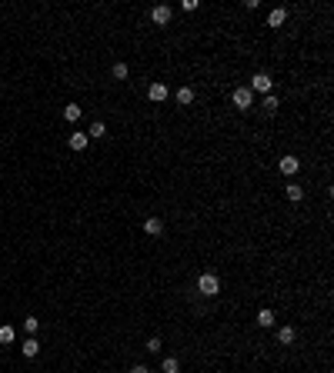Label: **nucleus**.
<instances>
[{
	"instance_id": "2eb2a0df",
	"label": "nucleus",
	"mask_w": 334,
	"mask_h": 373,
	"mask_svg": "<svg viewBox=\"0 0 334 373\" xmlns=\"http://www.w3.org/2000/svg\"><path fill=\"white\" fill-rule=\"evenodd\" d=\"M294 337H298V330H294V327H281L278 330V340L281 343H294Z\"/></svg>"
},
{
	"instance_id": "6ab92c4d",
	"label": "nucleus",
	"mask_w": 334,
	"mask_h": 373,
	"mask_svg": "<svg viewBox=\"0 0 334 373\" xmlns=\"http://www.w3.org/2000/svg\"><path fill=\"white\" fill-rule=\"evenodd\" d=\"M264 110H267V113H274V110H278V97H274V93H267V97H264Z\"/></svg>"
},
{
	"instance_id": "f3484780",
	"label": "nucleus",
	"mask_w": 334,
	"mask_h": 373,
	"mask_svg": "<svg viewBox=\"0 0 334 373\" xmlns=\"http://www.w3.org/2000/svg\"><path fill=\"white\" fill-rule=\"evenodd\" d=\"M13 340H17L13 327H10V323H3V327H0V343H13Z\"/></svg>"
},
{
	"instance_id": "aec40b11",
	"label": "nucleus",
	"mask_w": 334,
	"mask_h": 373,
	"mask_svg": "<svg viewBox=\"0 0 334 373\" xmlns=\"http://www.w3.org/2000/svg\"><path fill=\"white\" fill-rule=\"evenodd\" d=\"M37 327H40V320H37V317H27V320H23V330H27V333H37Z\"/></svg>"
},
{
	"instance_id": "f03ea898",
	"label": "nucleus",
	"mask_w": 334,
	"mask_h": 373,
	"mask_svg": "<svg viewBox=\"0 0 334 373\" xmlns=\"http://www.w3.org/2000/svg\"><path fill=\"white\" fill-rule=\"evenodd\" d=\"M231 103L237 110H251V103H254V93L247 87H234V93H231Z\"/></svg>"
},
{
	"instance_id": "a211bd4d",
	"label": "nucleus",
	"mask_w": 334,
	"mask_h": 373,
	"mask_svg": "<svg viewBox=\"0 0 334 373\" xmlns=\"http://www.w3.org/2000/svg\"><path fill=\"white\" fill-rule=\"evenodd\" d=\"M301 197H304V190H301L298 184H288V200H291V203H298Z\"/></svg>"
},
{
	"instance_id": "9b49d317",
	"label": "nucleus",
	"mask_w": 334,
	"mask_h": 373,
	"mask_svg": "<svg viewBox=\"0 0 334 373\" xmlns=\"http://www.w3.org/2000/svg\"><path fill=\"white\" fill-rule=\"evenodd\" d=\"M174 97H177L180 107H187V103H194V90H190V87H177V90H174Z\"/></svg>"
},
{
	"instance_id": "1a4fd4ad",
	"label": "nucleus",
	"mask_w": 334,
	"mask_h": 373,
	"mask_svg": "<svg viewBox=\"0 0 334 373\" xmlns=\"http://www.w3.org/2000/svg\"><path fill=\"white\" fill-rule=\"evenodd\" d=\"M87 140H90L87 133H70V140H67V143H70V150H74V154H80V150H87Z\"/></svg>"
},
{
	"instance_id": "20e7f679",
	"label": "nucleus",
	"mask_w": 334,
	"mask_h": 373,
	"mask_svg": "<svg viewBox=\"0 0 334 373\" xmlns=\"http://www.w3.org/2000/svg\"><path fill=\"white\" fill-rule=\"evenodd\" d=\"M170 17H174V10H170L167 3H157V7H151V20H154L157 27H167V23H170Z\"/></svg>"
},
{
	"instance_id": "4468645a",
	"label": "nucleus",
	"mask_w": 334,
	"mask_h": 373,
	"mask_svg": "<svg viewBox=\"0 0 334 373\" xmlns=\"http://www.w3.org/2000/svg\"><path fill=\"white\" fill-rule=\"evenodd\" d=\"M80 113H84V110H80L77 103H67V107H64V117H67L70 123H77V120H80Z\"/></svg>"
},
{
	"instance_id": "6e6552de",
	"label": "nucleus",
	"mask_w": 334,
	"mask_h": 373,
	"mask_svg": "<svg viewBox=\"0 0 334 373\" xmlns=\"http://www.w3.org/2000/svg\"><path fill=\"white\" fill-rule=\"evenodd\" d=\"M284 20H288V10H284V7H274V10L267 13V27H284Z\"/></svg>"
},
{
	"instance_id": "9d476101",
	"label": "nucleus",
	"mask_w": 334,
	"mask_h": 373,
	"mask_svg": "<svg viewBox=\"0 0 334 373\" xmlns=\"http://www.w3.org/2000/svg\"><path fill=\"white\" fill-rule=\"evenodd\" d=\"M20 353H23V357H37V353H40V343H37V337H27V340L20 343Z\"/></svg>"
},
{
	"instance_id": "5701e85b",
	"label": "nucleus",
	"mask_w": 334,
	"mask_h": 373,
	"mask_svg": "<svg viewBox=\"0 0 334 373\" xmlns=\"http://www.w3.org/2000/svg\"><path fill=\"white\" fill-rule=\"evenodd\" d=\"M131 373H151V370H147L144 363H137V367H131Z\"/></svg>"
},
{
	"instance_id": "423d86ee",
	"label": "nucleus",
	"mask_w": 334,
	"mask_h": 373,
	"mask_svg": "<svg viewBox=\"0 0 334 373\" xmlns=\"http://www.w3.org/2000/svg\"><path fill=\"white\" fill-rule=\"evenodd\" d=\"M298 167H301V160H298V157H291V154L278 160V170H281L284 177H294V174H298Z\"/></svg>"
},
{
	"instance_id": "7ed1b4c3",
	"label": "nucleus",
	"mask_w": 334,
	"mask_h": 373,
	"mask_svg": "<svg viewBox=\"0 0 334 373\" xmlns=\"http://www.w3.org/2000/svg\"><path fill=\"white\" fill-rule=\"evenodd\" d=\"M271 87H274V80H271V74H254V77H251V93H271Z\"/></svg>"
},
{
	"instance_id": "4be33fe9",
	"label": "nucleus",
	"mask_w": 334,
	"mask_h": 373,
	"mask_svg": "<svg viewBox=\"0 0 334 373\" xmlns=\"http://www.w3.org/2000/svg\"><path fill=\"white\" fill-rule=\"evenodd\" d=\"M144 347H147L151 353H161V347H164V343H161V337H151V340H147Z\"/></svg>"
},
{
	"instance_id": "f257e3e1",
	"label": "nucleus",
	"mask_w": 334,
	"mask_h": 373,
	"mask_svg": "<svg viewBox=\"0 0 334 373\" xmlns=\"http://www.w3.org/2000/svg\"><path fill=\"white\" fill-rule=\"evenodd\" d=\"M197 290L204 296H217V293H221V280H217L214 274H200L197 277Z\"/></svg>"
},
{
	"instance_id": "412c9836",
	"label": "nucleus",
	"mask_w": 334,
	"mask_h": 373,
	"mask_svg": "<svg viewBox=\"0 0 334 373\" xmlns=\"http://www.w3.org/2000/svg\"><path fill=\"white\" fill-rule=\"evenodd\" d=\"M114 80H127V64H114Z\"/></svg>"
},
{
	"instance_id": "f8f14e48",
	"label": "nucleus",
	"mask_w": 334,
	"mask_h": 373,
	"mask_svg": "<svg viewBox=\"0 0 334 373\" xmlns=\"http://www.w3.org/2000/svg\"><path fill=\"white\" fill-rule=\"evenodd\" d=\"M257 327H274V310H257Z\"/></svg>"
},
{
	"instance_id": "0eeeda50",
	"label": "nucleus",
	"mask_w": 334,
	"mask_h": 373,
	"mask_svg": "<svg viewBox=\"0 0 334 373\" xmlns=\"http://www.w3.org/2000/svg\"><path fill=\"white\" fill-rule=\"evenodd\" d=\"M144 233L161 237V233H164V220H161V217H147V220H144Z\"/></svg>"
},
{
	"instance_id": "39448f33",
	"label": "nucleus",
	"mask_w": 334,
	"mask_h": 373,
	"mask_svg": "<svg viewBox=\"0 0 334 373\" xmlns=\"http://www.w3.org/2000/svg\"><path fill=\"white\" fill-rule=\"evenodd\" d=\"M147 97L154 100V103H164V100L170 97V90H167V84H164V80H154V84L147 87Z\"/></svg>"
},
{
	"instance_id": "ddd939ff",
	"label": "nucleus",
	"mask_w": 334,
	"mask_h": 373,
	"mask_svg": "<svg viewBox=\"0 0 334 373\" xmlns=\"http://www.w3.org/2000/svg\"><path fill=\"white\" fill-rule=\"evenodd\" d=\"M161 373H180V360H177V357H164Z\"/></svg>"
},
{
	"instance_id": "dca6fc26",
	"label": "nucleus",
	"mask_w": 334,
	"mask_h": 373,
	"mask_svg": "<svg viewBox=\"0 0 334 373\" xmlns=\"http://www.w3.org/2000/svg\"><path fill=\"white\" fill-rule=\"evenodd\" d=\"M104 133H107V127H104V120H94V123H90V130H87V137H94V140H100Z\"/></svg>"
}]
</instances>
